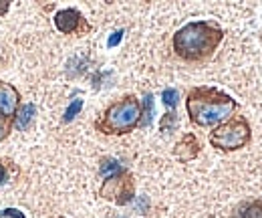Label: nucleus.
Returning a JSON list of instances; mask_svg holds the SVG:
<instances>
[{"instance_id": "f257e3e1", "label": "nucleus", "mask_w": 262, "mask_h": 218, "mask_svg": "<svg viewBox=\"0 0 262 218\" xmlns=\"http://www.w3.org/2000/svg\"><path fill=\"white\" fill-rule=\"evenodd\" d=\"M224 41V29L216 21H194L176 31L171 38L173 53L186 63L210 61Z\"/></svg>"}, {"instance_id": "f03ea898", "label": "nucleus", "mask_w": 262, "mask_h": 218, "mask_svg": "<svg viewBox=\"0 0 262 218\" xmlns=\"http://www.w3.org/2000/svg\"><path fill=\"white\" fill-rule=\"evenodd\" d=\"M236 109L238 101L226 91L212 85L192 87L186 95V111L190 122L204 129L224 124L236 113Z\"/></svg>"}, {"instance_id": "7ed1b4c3", "label": "nucleus", "mask_w": 262, "mask_h": 218, "mask_svg": "<svg viewBox=\"0 0 262 218\" xmlns=\"http://www.w3.org/2000/svg\"><path fill=\"white\" fill-rule=\"evenodd\" d=\"M143 124V105L135 95H123L113 101L97 120L95 129L103 135H125Z\"/></svg>"}, {"instance_id": "20e7f679", "label": "nucleus", "mask_w": 262, "mask_h": 218, "mask_svg": "<svg viewBox=\"0 0 262 218\" xmlns=\"http://www.w3.org/2000/svg\"><path fill=\"white\" fill-rule=\"evenodd\" d=\"M250 142H252V125L246 115L240 113H234L224 124L210 131V146L224 154L244 150L246 146H250Z\"/></svg>"}, {"instance_id": "39448f33", "label": "nucleus", "mask_w": 262, "mask_h": 218, "mask_svg": "<svg viewBox=\"0 0 262 218\" xmlns=\"http://www.w3.org/2000/svg\"><path fill=\"white\" fill-rule=\"evenodd\" d=\"M99 196L117 204V206H125L135 198V182L133 176L123 168L119 174L103 178V184L99 190Z\"/></svg>"}, {"instance_id": "423d86ee", "label": "nucleus", "mask_w": 262, "mask_h": 218, "mask_svg": "<svg viewBox=\"0 0 262 218\" xmlns=\"http://www.w3.org/2000/svg\"><path fill=\"white\" fill-rule=\"evenodd\" d=\"M55 27L63 34H85L91 31L87 18L77 8H63L55 14Z\"/></svg>"}, {"instance_id": "0eeeda50", "label": "nucleus", "mask_w": 262, "mask_h": 218, "mask_svg": "<svg viewBox=\"0 0 262 218\" xmlns=\"http://www.w3.org/2000/svg\"><path fill=\"white\" fill-rule=\"evenodd\" d=\"M18 93L12 85L0 81V140L8 133V122L16 111Z\"/></svg>"}, {"instance_id": "6e6552de", "label": "nucleus", "mask_w": 262, "mask_h": 218, "mask_svg": "<svg viewBox=\"0 0 262 218\" xmlns=\"http://www.w3.org/2000/svg\"><path fill=\"white\" fill-rule=\"evenodd\" d=\"M200 140H198L194 133H184L182 140L176 144L173 148V156L178 157L182 164H188L192 160H196L200 156Z\"/></svg>"}, {"instance_id": "1a4fd4ad", "label": "nucleus", "mask_w": 262, "mask_h": 218, "mask_svg": "<svg viewBox=\"0 0 262 218\" xmlns=\"http://www.w3.org/2000/svg\"><path fill=\"white\" fill-rule=\"evenodd\" d=\"M228 218H262V198H248L234 206Z\"/></svg>"}, {"instance_id": "9d476101", "label": "nucleus", "mask_w": 262, "mask_h": 218, "mask_svg": "<svg viewBox=\"0 0 262 218\" xmlns=\"http://www.w3.org/2000/svg\"><path fill=\"white\" fill-rule=\"evenodd\" d=\"M34 113H36V109H34L33 103L23 105L20 111H18V115H16V122H14L16 129H27V127L31 125V122L34 120Z\"/></svg>"}, {"instance_id": "9b49d317", "label": "nucleus", "mask_w": 262, "mask_h": 218, "mask_svg": "<svg viewBox=\"0 0 262 218\" xmlns=\"http://www.w3.org/2000/svg\"><path fill=\"white\" fill-rule=\"evenodd\" d=\"M121 170H123V166H121L117 160H113V157H105V160H101V168H99V172H101L103 178L115 176V174H119Z\"/></svg>"}, {"instance_id": "f8f14e48", "label": "nucleus", "mask_w": 262, "mask_h": 218, "mask_svg": "<svg viewBox=\"0 0 262 218\" xmlns=\"http://www.w3.org/2000/svg\"><path fill=\"white\" fill-rule=\"evenodd\" d=\"M178 91L176 89H164V93H162V99H164L165 107L169 109V111H173L176 109V105H178Z\"/></svg>"}, {"instance_id": "ddd939ff", "label": "nucleus", "mask_w": 262, "mask_h": 218, "mask_svg": "<svg viewBox=\"0 0 262 218\" xmlns=\"http://www.w3.org/2000/svg\"><path fill=\"white\" fill-rule=\"evenodd\" d=\"M81 107H83V99H75L69 107H67V111H65V122H71V120H75V115L81 111Z\"/></svg>"}, {"instance_id": "4468645a", "label": "nucleus", "mask_w": 262, "mask_h": 218, "mask_svg": "<svg viewBox=\"0 0 262 218\" xmlns=\"http://www.w3.org/2000/svg\"><path fill=\"white\" fill-rule=\"evenodd\" d=\"M160 125H162V131H169V129H173V127L178 125V115H176V111H167Z\"/></svg>"}, {"instance_id": "2eb2a0df", "label": "nucleus", "mask_w": 262, "mask_h": 218, "mask_svg": "<svg viewBox=\"0 0 262 218\" xmlns=\"http://www.w3.org/2000/svg\"><path fill=\"white\" fill-rule=\"evenodd\" d=\"M0 218H25V214L16 208H4L0 210Z\"/></svg>"}, {"instance_id": "dca6fc26", "label": "nucleus", "mask_w": 262, "mask_h": 218, "mask_svg": "<svg viewBox=\"0 0 262 218\" xmlns=\"http://www.w3.org/2000/svg\"><path fill=\"white\" fill-rule=\"evenodd\" d=\"M151 111H154V101H151V95L145 97V124L151 122Z\"/></svg>"}, {"instance_id": "f3484780", "label": "nucleus", "mask_w": 262, "mask_h": 218, "mask_svg": "<svg viewBox=\"0 0 262 218\" xmlns=\"http://www.w3.org/2000/svg\"><path fill=\"white\" fill-rule=\"evenodd\" d=\"M121 38H123V31H115L111 36H109L107 45H109V47H117V45L121 43Z\"/></svg>"}, {"instance_id": "a211bd4d", "label": "nucleus", "mask_w": 262, "mask_h": 218, "mask_svg": "<svg viewBox=\"0 0 262 218\" xmlns=\"http://www.w3.org/2000/svg\"><path fill=\"white\" fill-rule=\"evenodd\" d=\"M6 182H8V170L0 164V186H4Z\"/></svg>"}, {"instance_id": "6ab92c4d", "label": "nucleus", "mask_w": 262, "mask_h": 218, "mask_svg": "<svg viewBox=\"0 0 262 218\" xmlns=\"http://www.w3.org/2000/svg\"><path fill=\"white\" fill-rule=\"evenodd\" d=\"M6 12H8V2L0 0V14H6Z\"/></svg>"}, {"instance_id": "aec40b11", "label": "nucleus", "mask_w": 262, "mask_h": 218, "mask_svg": "<svg viewBox=\"0 0 262 218\" xmlns=\"http://www.w3.org/2000/svg\"><path fill=\"white\" fill-rule=\"evenodd\" d=\"M59 218H65V216H59Z\"/></svg>"}]
</instances>
